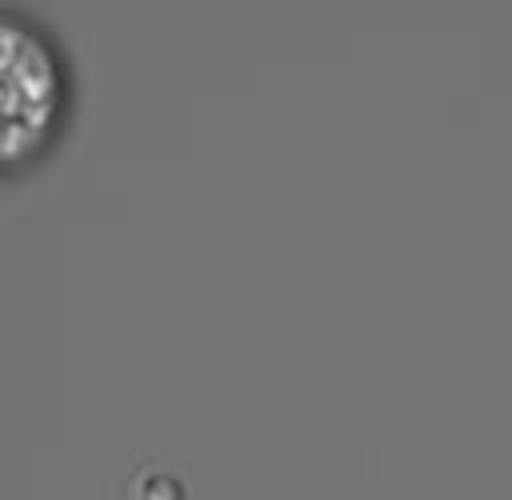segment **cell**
Instances as JSON below:
<instances>
[{
    "instance_id": "1",
    "label": "cell",
    "mask_w": 512,
    "mask_h": 500,
    "mask_svg": "<svg viewBox=\"0 0 512 500\" xmlns=\"http://www.w3.org/2000/svg\"><path fill=\"white\" fill-rule=\"evenodd\" d=\"M0 176L20 184L52 164L76 120V64L32 8H0Z\"/></svg>"
}]
</instances>
